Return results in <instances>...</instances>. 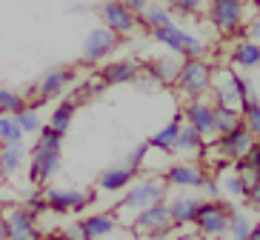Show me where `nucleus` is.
<instances>
[{
	"instance_id": "8fccbe9b",
	"label": "nucleus",
	"mask_w": 260,
	"mask_h": 240,
	"mask_svg": "<svg viewBox=\"0 0 260 240\" xmlns=\"http://www.w3.org/2000/svg\"><path fill=\"white\" fill-rule=\"evenodd\" d=\"M0 149H3V143H0Z\"/></svg>"
},
{
	"instance_id": "f704fd0d",
	"label": "nucleus",
	"mask_w": 260,
	"mask_h": 240,
	"mask_svg": "<svg viewBox=\"0 0 260 240\" xmlns=\"http://www.w3.org/2000/svg\"><path fill=\"white\" fill-rule=\"evenodd\" d=\"M15 120H17V126L23 129V134H38L40 129H43V120H40L38 109H31V106H26L23 112H17Z\"/></svg>"
},
{
	"instance_id": "a211bd4d",
	"label": "nucleus",
	"mask_w": 260,
	"mask_h": 240,
	"mask_svg": "<svg viewBox=\"0 0 260 240\" xmlns=\"http://www.w3.org/2000/svg\"><path fill=\"white\" fill-rule=\"evenodd\" d=\"M217 146L223 149V155H226L232 163H235V160H240V157L249 155V149L254 146V134L249 132L243 123H240V126H235L229 134L217 138Z\"/></svg>"
},
{
	"instance_id": "4468645a",
	"label": "nucleus",
	"mask_w": 260,
	"mask_h": 240,
	"mask_svg": "<svg viewBox=\"0 0 260 240\" xmlns=\"http://www.w3.org/2000/svg\"><path fill=\"white\" fill-rule=\"evenodd\" d=\"M169 223H172L169 203H154V206H149V209L138 212L132 217V232H135V237H152L160 229H166Z\"/></svg>"
},
{
	"instance_id": "393cba45",
	"label": "nucleus",
	"mask_w": 260,
	"mask_h": 240,
	"mask_svg": "<svg viewBox=\"0 0 260 240\" xmlns=\"http://www.w3.org/2000/svg\"><path fill=\"white\" fill-rule=\"evenodd\" d=\"M217 183H220L223 200H243V197H246L243 180H240V175H237L232 166H229V169H223L220 175H217Z\"/></svg>"
},
{
	"instance_id": "f257e3e1",
	"label": "nucleus",
	"mask_w": 260,
	"mask_h": 240,
	"mask_svg": "<svg viewBox=\"0 0 260 240\" xmlns=\"http://www.w3.org/2000/svg\"><path fill=\"white\" fill-rule=\"evenodd\" d=\"M166 180L163 178H140L135 180L126 192H123L120 203H117L115 209H109V212H115L117 217L120 215H138V212L149 209V206H154V203H166Z\"/></svg>"
},
{
	"instance_id": "9b49d317",
	"label": "nucleus",
	"mask_w": 260,
	"mask_h": 240,
	"mask_svg": "<svg viewBox=\"0 0 260 240\" xmlns=\"http://www.w3.org/2000/svg\"><path fill=\"white\" fill-rule=\"evenodd\" d=\"M180 112H183V120L200 134V138L206 140V143L209 140H217V134H214V103L209 100V97L183 103Z\"/></svg>"
},
{
	"instance_id": "6ab92c4d",
	"label": "nucleus",
	"mask_w": 260,
	"mask_h": 240,
	"mask_svg": "<svg viewBox=\"0 0 260 240\" xmlns=\"http://www.w3.org/2000/svg\"><path fill=\"white\" fill-rule=\"evenodd\" d=\"M143 72V63L138 60H112L100 69V78L106 80V86H123V83H135Z\"/></svg>"
},
{
	"instance_id": "6e6552de",
	"label": "nucleus",
	"mask_w": 260,
	"mask_h": 240,
	"mask_svg": "<svg viewBox=\"0 0 260 240\" xmlns=\"http://www.w3.org/2000/svg\"><path fill=\"white\" fill-rule=\"evenodd\" d=\"M209 172L200 166V163H191V160H175L169 163L166 172H163L160 178L166 180V186H175L180 192H189V189H200L203 186V180H206Z\"/></svg>"
},
{
	"instance_id": "20e7f679",
	"label": "nucleus",
	"mask_w": 260,
	"mask_h": 240,
	"mask_svg": "<svg viewBox=\"0 0 260 240\" xmlns=\"http://www.w3.org/2000/svg\"><path fill=\"white\" fill-rule=\"evenodd\" d=\"M235 215L232 200H203L194 217V232L203 234L206 240H223L229 237V223Z\"/></svg>"
},
{
	"instance_id": "f03ea898",
	"label": "nucleus",
	"mask_w": 260,
	"mask_h": 240,
	"mask_svg": "<svg viewBox=\"0 0 260 240\" xmlns=\"http://www.w3.org/2000/svg\"><path fill=\"white\" fill-rule=\"evenodd\" d=\"M252 94V86L243 75H237L229 66L214 69L212 75V89H209V100L214 106H226V109H240V103H246Z\"/></svg>"
},
{
	"instance_id": "e433bc0d",
	"label": "nucleus",
	"mask_w": 260,
	"mask_h": 240,
	"mask_svg": "<svg viewBox=\"0 0 260 240\" xmlns=\"http://www.w3.org/2000/svg\"><path fill=\"white\" fill-rule=\"evenodd\" d=\"M146 152H149V143H138V146H135L129 155H126L123 166H126V169H132L135 175H140V169H143V160H146Z\"/></svg>"
},
{
	"instance_id": "4c0bfd02",
	"label": "nucleus",
	"mask_w": 260,
	"mask_h": 240,
	"mask_svg": "<svg viewBox=\"0 0 260 240\" xmlns=\"http://www.w3.org/2000/svg\"><path fill=\"white\" fill-rule=\"evenodd\" d=\"M200 192L206 194V200H223L220 183H217V178H214V175H206V180H203V186H200Z\"/></svg>"
},
{
	"instance_id": "cd10ccee",
	"label": "nucleus",
	"mask_w": 260,
	"mask_h": 240,
	"mask_svg": "<svg viewBox=\"0 0 260 240\" xmlns=\"http://www.w3.org/2000/svg\"><path fill=\"white\" fill-rule=\"evenodd\" d=\"M243 123V117H240V109H226V106H214V134L223 138V134H229L235 126Z\"/></svg>"
},
{
	"instance_id": "a878e982",
	"label": "nucleus",
	"mask_w": 260,
	"mask_h": 240,
	"mask_svg": "<svg viewBox=\"0 0 260 240\" xmlns=\"http://www.w3.org/2000/svg\"><path fill=\"white\" fill-rule=\"evenodd\" d=\"M26 160L23 146H3L0 149V178H15Z\"/></svg>"
},
{
	"instance_id": "c03bdc74",
	"label": "nucleus",
	"mask_w": 260,
	"mask_h": 240,
	"mask_svg": "<svg viewBox=\"0 0 260 240\" xmlns=\"http://www.w3.org/2000/svg\"><path fill=\"white\" fill-rule=\"evenodd\" d=\"M123 3H126V6H129L132 12H135V15H140V12H143V9L149 6V3H152V0H123Z\"/></svg>"
},
{
	"instance_id": "b1692460",
	"label": "nucleus",
	"mask_w": 260,
	"mask_h": 240,
	"mask_svg": "<svg viewBox=\"0 0 260 240\" xmlns=\"http://www.w3.org/2000/svg\"><path fill=\"white\" fill-rule=\"evenodd\" d=\"M232 63L237 69L243 72H252L260 66V43L257 40H249V38H240L232 49Z\"/></svg>"
},
{
	"instance_id": "2f4dec72",
	"label": "nucleus",
	"mask_w": 260,
	"mask_h": 240,
	"mask_svg": "<svg viewBox=\"0 0 260 240\" xmlns=\"http://www.w3.org/2000/svg\"><path fill=\"white\" fill-rule=\"evenodd\" d=\"M35 149H38V152H60V149H63V134L46 123V126H43V129L38 132Z\"/></svg>"
},
{
	"instance_id": "58836bf2",
	"label": "nucleus",
	"mask_w": 260,
	"mask_h": 240,
	"mask_svg": "<svg viewBox=\"0 0 260 240\" xmlns=\"http://www.w3.org/2000/svg\"><path fill=\"white\" fill-rule=\"evenodd\" d=\"M63 237H69V240H86V232H83V220H72L66 229H63Z\"/></svg>"
},
{
	"instance_id": "72a5a7b5",
	"label": "nucleus",
	"mask_w": 260,
	"mask_h": 240,
	"mask_svg": "<svg viewBox=\"0 0 260 240\" xmlns=\"http://www.w3.org/2000/svg\"><path fill=\"white\" fill-rule=\"evenodd\" d=\"M252 217L246 212H235L232 215V223H229V240H249L252 234Z\"/></svg>"
},
{
	"instance_id": "de8ad7c7",
	"label": "nucleus",
	"mask_w": 260,
	"mask_h": 240,
	"mask_svg": "<svg viewBox=\"0 0 260 240\" xmlns=\"http://www.w3.org/2000/svg\"><path fill=\"white\" fill-rule=\"evenodd\" d=\"M249 240H260V220L252 226V234H249Z\"/></svg>"
},
{
	"instance_id": "ea45409f",
	"label": "nucleus",
	"mask_w": 260,
	"mask_h": 240,
	"mask_svg": "<svg viewBox=\"0 0 260 240\" xmlns=\"http://www.w3.org/2000/svg\"><path fill=\"white\" fill-rule=\"evenodd\" d=\"M246 206H249V209H260V183H254L252 189H246Z\"/></svg>"
},
{
	"instance_id": "ddd939ff",
	"label": "nucleus",
	"mask_w": 260,
	"mask_h": 240,
	"mask_svg": "<svg viewBox=\"0 0 260 240\" xmlns=\"http://www.w3.org/2000/svg\"><path fill=\"white\" fill-rule=\"evenodd\" d=\"M120 46V38L115 31H109L106 26H94L83 38V60L86 63H100Z\"/></svg>"
},
{
	"instance_id": "f3484780",
	"label": "nucleus",
	"mask_w": 260,
	"mask_h": 240,
	"mask_svg": "<svg viewBox=\"0 0 260 240\" xmlns=\"http://www.w3.org/2000/svg\"><path fill=\"white\" fill-rule=\"evenodd\" d=\"M83 232H86V240H109L120 234L123 226L115 212H94V215L83 217Z\"/></svg>"
},
{
	"instance_id": "bb28decb",
	"label": "nucleus",
	"mask_w": 260,
	"mask_h": 240,
	"mask_svg": "<svg viewBox=\"0 0 260 240\" xmlns=\"http://www.w3.org/2000/svg\"><path fill=\"white\" fill-rule=\"evenodd\" d=\"M203 143H206V140L200 138L189 123H183V129H180V134H177V143H175V155H186V157L194 155L198 157L200 149H203Z\"/></svg>"
},
{
	"instance_id": "2eb2a0df",
	"label": "nucleus",
	"mask_w": 260,
	"mask_h": 240,
	"mask_svg": "<svg viewBox=\"0 0 260 240\" xmlns=\"http://www.w3.org/2000/svg\"><path fill=\"white\" fill-rule=\"evenodd\" d=\"M57 172H60V152H38V149H31V157H29L31 186H49V180Z\"/></svg>"
},
{
	"instance_id": "5701e85b",
	"label": "nucleus",
	"mask_w": 260,
	"mask_h": 240,
	"mask_svg": "<svg viewBox=\"0 0 260 240\" xmlns=\"http://www.w3.org/2000/svg\"><path fill=\"white\" fill-rule=\"evenodd\" d=\"M138 20L146 26L149 31L166 29V26H175V17H172V9L166 6V0H152L149 6L138 15Z\"/></svg>"
},
{
	"instance_id": "37998d69",
	"label": "nucleus",
	"mask_w": 260,
	"mask_h": 240,
	"mask_svg": "<svg viewBox=\"0 0 260 240\" xmlns=\"http://www.w3.org/2000/svg\"><path fill=\"white\" fill-rule=\"evenodd\" d=\"M172 240H206L203 234H198L194 229H180V232H175V237Z\"/></svg>"
},
{
	"instance_id": "c85d7f7f",
	"label": "nucleus",
	"mask_w": 260,
	"mask_h": 240,
	"mask_svg": "<svg viewBox=\"0 0 260 240\" xmlns=\"http://www.w3.org/2000/svg\"><path fill=\"white\" fill-rule=\"evenodd\" d=\"M0 143L3 146H20L23 143V129L17 126L15 115H0Z\"/></svg>"
},
{
	"instance_id": "473e14b6",
	"label": "nucleus",
	"mask_w": 260,
	"mask_h": 240,
	"mask_svg": "<svg viewBox=\"0 0 260 240\" xmlns=\"http://www.w3.org/2000/svg\"><path fill=\"white\" fill-rule=\"evenodd\" d=\"M29 103L23 100V94L15 92V89H3L0 86V115H17V112H23Z\"/></svg>"
},
{
	"instance_id": "aec40b11",
	"label": "nucleus",
	"mask_w": 260,
	"mask_h": 240,
	"mask_svg": "<svg viewBox=\"0 0 260 240\" xmlns=\"http://www.w3.org/2000/svg\"><path fill=\"white\" fill-rule=\"evenodd\" d=\"M169 203V217H172V223L177 226V229H183V226H191L194 223V217H198V209H200V197H194V194H177V197H172Z\"/></svg>"
},
{
	"instance_id": "1a4fd4ad",
	"label": "nucleus",
	"mask_w": 260,
	"mask_h": 240,
	"mask_svg": "<svg viewBox=\"0 0 260 240\" xmlns=\"http://www.w3.org/2000/svg\"><path fill=\"white\" fill-rule=\"evenodd\" d=\"M100 20H103V26H106L109 31H115L117 38H129L140 23L138 15H135L123 0H106V3L100 6Z\"/></svg>"
},
{
	"instance_id": "423d86ee",
	"label": "nucleus",
	"mask_w": 260,
	"mask_h": 240,
	"mask_svg": "<svg viewBox=\"0 0 260 240\" xmlns=\"http://www.w3.org/2000/svg\"><path fill=\"white\" fill-rule=\"evenodd\" d=\"M154 40L163 43L169 49V54H177V57H203L206 54V40L191 35V31L180 29V26H166V29L152 31Z\"/></svg>"
},
{
	"instance_id": "49530a36",
	"label": "nucleus",
	"mask_w": 260,
	"mask_h": 240,
	"mask_svg": "<svg viewBox=\"0 0 260 240\" xmlns=\"http://www.w3.org/2000/svg\"><path fill=\"white\" fill-rule=\"evenodd\" d=\"M0 240H9V234H6V217H3V212H0Z\"/></svg>"
},
{
	"instance_id": "a18cd8bd",
	"label": "nucleus",
	"mask_w": 260,
	"mask_h": 240,
	"mask_svg": "<svg viewBox=\"0 0 260 240\" xmlns=\"http://www.w3.org/2000/svg\"><path fill=\"white\" fill-rule=\"evenodd\" d=\"M246 35H249V40H260V17L254 20V23L246 26Z\"/></svg>"
},
{
	"instance_id": "a19ab883",
	"label": "nucleus",
	"mask_w": 260,
	"mask_h": 240,
	"mask_svg": "<svg viewBox=\"0 0 260 240\" xmlns=\"http://www.w3.org/2000/svg\"><path fill=\"white\" fill-rule=\"evenodd\" d=\"M246 160L252 163V169L257 172V178H260V140H254V146L249 149V155H246Z\"/></svg>"
},
{
	"instance_id": "09e8293b",
	"label": "nucleus",
	"mask_w": 260,
	"mask_h": 240,
	"mask_svg": "<svg viewBox=\"0 0 260 240\" xmlns=\"http://www.w3.org/2000/svg\"><path fill=\"white\" fill-rule=\"evenodd\" d=\"M46 240H69V237H63V234L60 232H54V234H49V237Z\"/></svg>"
},
{
	"instance_id": "412c9836",
	"label": "nucleus",
	"mask_w": 260,
	"mask_h": 240,
	"mask_svg": "<svg viewBox=\"0 0 260 240\" xmlns=\"http://www.w3.org/2000/svg\"><path fill=\"white\" fill-rule=\"evenodd\" d=\"M140 175H135L132 169H126V166H112V169H106L103 175L98 178V189L100 192H109V194H117V192H126V189L138 180Z\"/></svg>"
},
{
	"instance_id": "7c9ffc66",
	"label": "nucleus",
	"mask_w": 260,
	"mask_h": 240,
	"mask_svg": "<svg viewBox=\"0 0 260 240\" xmlns=\"http://www.w3.org/2000/svg\"><path fill=\"white\" fill-rule=\"evenodd\" d=\"M240 117H243V126L254 134V140H260V103H257V97H249L246 103H240Z\"/></svg>"
},
{
	"instance_id": "79ce46f5",
	"label": "nucleus",
	"mask_w": 260,
	"mask_h": 240,
	"mask_svg": "<svg viewBox=\"0 0 260 240\" xmlns=\"http://www.w3.org/2000/svg\"><path fill=\"white\" fill-rule=\"evenodd\" d=\"M135 86H138L140 92H154V89H157V83H154V80H152V78H146L143 72H140V78H138V80H135Z\"/></svg>"
},
{
	"instance_id": "4be33fe9",
	"label": "nucleus",
	"mask_w": 260,
	"mask_h": 240,
	"mask_svg": "<svg viewBox=\"0 0 260 240\" xmlns=\"http://www.w3.org/2000/svg\"><path fill=\"white\" fill-rule=\"evenodd\" d=\"M183 123H186L183 112H175V117H172L163 129H157V132L146 140V143H149V146H154V149H160V152H166V155H175V143H177V134H180Z\"/></svg>"
},
{
	"instance_id": "c9c22d12",
	"label": "nucleus",
	"mask_w": 260,
	"mask_h": 240,
	"mask_svg": "<svg viewBox=\"0 0 260 240\" xmlns=\"http://www.w3.org/2000/svg\"><path fill=\"white\" fill-rule=\"evenodd\" d=\"M169 9H177L180 15H189V17H198L200 12H206L209 0H166Z\"/></svg>"
},
{
	"instance_id": "c756f323",
	"label": "nucleus",
	"mask_w": 260,
	"mask_h": 240,
	"mask_svg": "<svg viewBox=\"0 0 260 240\" xmlns=\"http://www.w3.org/2000/svg\"><path fill=\"white\" fill-rule=\"evenodd\" d=\"M72 120H75V103H72V100L60 103L54 112H49V126L57 129L60 134H66L72 129Z\"/></svg>"
},
{
	"instance_id": "dca6fc26",
	"label": "nucleus",
	"mask_w": 260,
	"mask_h": 240,
	"mask_svg": "<svg viewBox=\"0 0 260 240\" xmlns=\"http://www.w3.org/2000/svg\"><path fill=\"white\" fill-rule=\"evenodd\" d=\"M180 66H183V57L163 54V57H152V60L143 63V75L152 78L157 86H175L180 78Z\"/></svg>"
},
{
	"instance_id": "39448f33",
	"label": "nucleus",
	"mask_w": 260,
	"mask_h": 240,
	"mask_svg": "<svg viewBox=\"0 0 260 240\" xmlns=\"http://www.w3.org/2000/svg\"><path fill=\"white\" fill-rule=\"evenodd\" d=\"M206 15H209V23L220 31V35H226V38L246 35L243 0H209Z\"/></svg>"
},
{
	"instance_id": "7ed1b4c3",
	"label": "nucleus",
	"mask_w": 260,
	"mask_h": 240,
	"mask_svg": "<svg viewBox=\"0 0 260 240\" xmlns=\"http://www.w3.org/2000/svg\"><path fill=\"white\" fill-rule=\"evenodd\" d=\"M212 75L214 66L206 57H183V66H180V78H177V94L189 100H203L209 97V89H212Z\"/></svg>"
},
{
	"instance_id": "f8f14e48",
	"label": "nucleus",
	"mask_w": 260,
	"mask_h": 240,
	"mask_svg": "<svg viewBox=\"0 0 260 240\" xmlns=\"http://www.w3.org/2000/svg\"><path fill=\"white\" fill-rule=\"evenodd\" d=\"M3 217H6L9 240H43V234L38 229V217L26 206H12V209L3 212Z\"/></svg>"
},
{
	"instance_id": "9d476101",
	"label": "nucleus",
	"mask_w": 260,
	"mask_h": 240,
	"mask_svg": "<svg viewBox=\"0 0 260 240\" xmlns=\"http://www.w3.org/2000/svg\"><path fill=\"white\" fill-rule=\"evenodd\" d=\"M69 83H75V69H72V66H54V69H49L46 75L35 83L38 100H35L31 109H38V106H43V103L54 100V97H60V94L69 89Z\"/></svg>"
},
{
	"instance_id": "0eeeda50",
	"label": "nucleus",
	"mask_w": 260,
	"mask_h": 240,
	"mask_svg": "<svg viewBox=\"0 0 260 240\" xmlns=\"http://www.w3.org/2000/svg\"><path fill=\"white\" fill-rule=\"evenodd\" d=\"M43 200L49 212L57 215H77L94 200V192H80V189H66V186H46L43 189Z\"/></svg>"
}]
</instances>
